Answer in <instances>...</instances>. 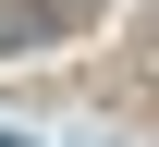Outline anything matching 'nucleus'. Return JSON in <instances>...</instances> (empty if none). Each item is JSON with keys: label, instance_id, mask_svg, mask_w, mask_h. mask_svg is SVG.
I'll return each mask as SVG.
<instances>
[{"label": "nucleus", "instance_id": "f03ea898", "mask_svg": "<svg viewBox=\"0 0 159 147\" xmlns=\"http://www.w3.org/2000/svg\"><path fill=\"white\" fill-rule=\"evenodd\" d=\"M0 147H25V135H0Z\"/></svg>", "mask_w": 159, "mask_h": 147}, {"label": "nucleus", "instance_id": "f257e3e1", "mask_svg": "<svg viewBox=\"0 0 159 147\" xmlns=\"http://www.w3.org/2000/svg\"><path fill=\"white\" fill-rule=\"evenodd\" d=\"M74 0H0V62H12V49H49V37H74Z\"/></svg>", "mask_w": 159, "mask_h": 147}]
</instances>
